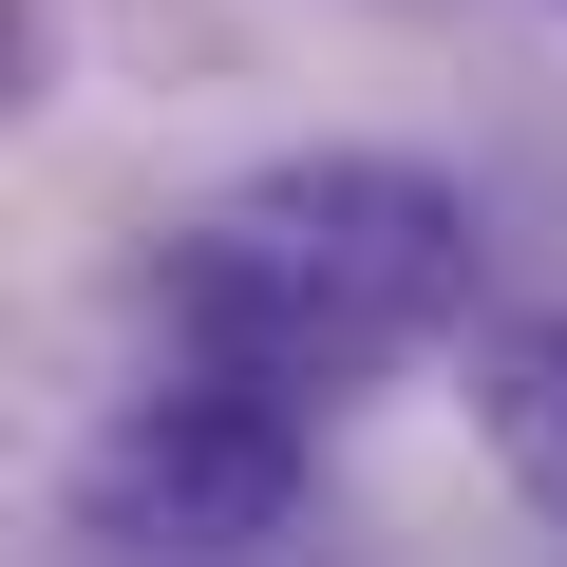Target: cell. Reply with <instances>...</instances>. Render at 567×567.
<instances>
[{
    "label": "cell",
    "mask_w": 567,
    "mask_h": 567,
    "mask_svg": "<svg viewBox=\"0 0 567 567\" xmlns=\"http://www.w3.org/2000/svg\"><path fill=\"white\" fill-rule=\"evenodd\" d=\"M473 322V208L398 152H284L246 208L171 246V341L284 398H360Z\"/></svg>",
    "instance_id": "obj_1"
},
{
    "label": "cell",
    "mask_w": 567,
    "mask_h": 567,
    "mask_svg": "<svg viewBox=\"0 0 567 567\" xmlns=\"http://www.w3.org/2000/svg\"><path fill=\"white\" fill-rule=\"evenodd\" d=\"M284 511H303V398L246 360H189L76 492V529H114V548H265Z\"/></svg>",
    "instance_id": "obj_2"
},
{
    "label": "cell",
    "mask_w": 567,
    "mask_h": 567,
    "mask_svg": "<svg viewBox=\"0 0 567 567\" xmlns=\"http://www.w3.org/2000/svg\"><path fill=\"white\" fill-rule=\"evenodd\" d=\"M473 416H492V454H511V492L567 529V322H511L492 360H473Z\"/></svg>",
    "instance_id": "obj_3"
}]
</instances>
